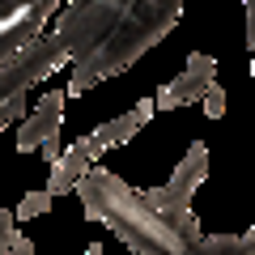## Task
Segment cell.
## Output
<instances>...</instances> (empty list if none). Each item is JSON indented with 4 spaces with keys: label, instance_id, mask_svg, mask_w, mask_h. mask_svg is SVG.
I'll return each instance as SVG.
<instances>
[{
    "label": "cell",
    "instance_id": "13",
    "mask_svg": "<svg viewBox=\"0 0 255 255\" xmlns=\"http://www.w3.org/2000/svg\"><path fill=\"white\" fill-rule=\"evenodd\" d=\"M4 255H34V243H30L26 234H13V243H9V251Z\"/></svg>",
    "mask_w": 255,
    "mask_h": 255
},
{
    "label": "cell",
    "instance_id": "15",
    "mask_svg": "<svg viewBox=\"0 0 255 255\" xmlns=\"http://www.w3.org/2000/svg\"><path fill=\"white\" fill-rule=\"evenodd\" d=\"M251 81H255V55H251Z\"/></svg>",
    "mask_w": 255,
    "mask_h": 255
},
{
    "label": "cell",
    "instance_id": "2",
    "mask_svg": "<svg viewBox=\"0 0 255 255\" xmlns=\"http://www.w3.org/2000/svg\"><path fill=\"white\" fill-rule=\"evenodd\" d=\"M77 196L85 217L107 226L132 255H255V230L247 234H204L191 209L149 204L140 187H128L119 174L94 166Z\"/></svg>",
    "mask_w": 255,
    "mask_h": 255
},
{
    "label": "cell",
    "instance_id": "5",
    "mask_svg": "<svg viewBox=\"0 0 255 255\" xmlns=\"http://www.w3.org/2000/svg\"><path fill=\"white\" fill-rule=\"evenodd\" d=\"M98 157H102V153L90 145V136H81L77 145H68V149L60 153V162H51L47 191H51V196H68V191H77V183L94 170V162H98Z\"/></svg>",
    "mask_w": 255,
    "mask_h": 255
},
{
    "label": "cell",
    "instance_id": "12",
    "mask_svg": "<svg viewBox=\"0 0 255 255\" xmlns=\"http://www.w3.org/2000/svg\"><path fill=\"white\" fill-rule=\"evenodd\" d=\"M243 13H247V47L255 55V0H243Z\"/></svg>",
    "mask_w": 255,
    "mask_h": 255
},
{
    "label": "cell",
    "instance_id": "4",
    "mask_svg": "<svg viewBox=\"0 0 255 255\" xmlns=\"http://www.w3.org/2000/svg\"><path fill=\"white\" fill-rule=\"evenodd\" d=\"M213 81H217V60H213L209 51H191L187 68H183L174 81H166L153 102H157V111H179V107H187V102H200Z\"/></svg>",
    "mask_w": 255,
    "mask_h": 255
},
{
    "label": "cell",
    "instance_id": "8",
    "mask_svg": "<svg viewBox=\"0 0 255 255\" xmlns=\"http://www.w3.org/2000/svg\"><path fill=\"white\" fill-rule=\"evenodd\" d=\"M51 200H55V196H51V191H26V196H21V204H17V213H13V217H17V221H30V217H43V213L47 209H51Z\"/></svg>",
    "mask_w": 255,
    "mask_h": 255
},
{
    "label": "cell",
    "instance_id": "16",
    "mask_svg": "<svg viewBox=\"0 0 255 255\" xmlns=\"http://www.w3.org/2000/svg\"><path fill=\"white\" fill-rule=\"evenodd\" d=\"M9 34H13V30H9Z\"/></svg>",
    "mask_w": 255,
    "mask_h": 255
},
{
    "label": "cell",
    "instance_id": "7",
    "mask_svg": "<svg viewBox=\"0 0 255 255\" xmlns=\"http://www.w3.org/2000/svg\"><path fill=\"white\" fill-rule=\"evenodd\" d=\"M153 111H157V102L153 98H140L136 107L128 111V115H119V119H107L102 128H94L90 132V145L98 149V153H107V149H115V145H124L128 136H136L140 128L153 119Z\"/></svg>",
    "mask_w": 255,
    "mask_h": 255
},
{
    "label": "cell",
    "instance_id": "6",
    "mask_svg": "<svg viewBox=\"0 0 255 255\" xmlns=\"http://www.w3.org/2000/svg\"><path fill=\"white\" fill-rule=\"evenodd\" d=\"M64 0H0V34L9 30H30V34H43L47 21L60 13Z\"/></svg>",
    "mask_w": 255,
    "mask_h": 255
},
{
    "label": "cell",
    "instance_id": "10",
    "mask_svg": "<svg viewBox=\"0 0 255 255\" xmlns=\"http://www.w3.org/2000/svg\"><path fill=\"white\" fill-rule=\"evenodd\" d=\"M30 38H38V34H30V30H13V34H0V64L9 60L13 51H21Z\"/></svg>",
    "mask_w": 255,
    "mask_h": 255
},
{
    "label": "cell",
    "instance_id": "3",
    "mask_svg": "<svg viewBox=\"0 0 255 255\" xmlns=\"http://www.w3.org/2000/svg\"><path fill=\"white\" fill-rule=\"evenodd\" d=\"M64 102H68V94H43V98L34 102V111L26 115V124H21L17 132V153H43L47 162H60V124H64Z\"/></svg>",
    "mask_w": 255,
    "mask_h": 255
},
{
    "label": "cell",
    "instance_id": "1",
    "mask_svg": "<svg viewBox=\"0 0 255 255\" xmlns=\"http://www.w3.org/2000/svg\"><path fill=\"white\" fill-rule=\"evenodd\" d=\"M183 17V0H64L51 34L73 60L68 98L128 73Z\"/></svg>",
    "mask_w": 255,
    "mask_h": 255
},
{
    "label": "cell",
    "instance_id": "11",
    "mask_svg": "<svg viewBox=\"0 0 255 255\" xmlns=\"http://www.w3.org/2000/svg\"><path fill=\"white\" fill-rule=\"evenodd\" d=\"M13 234H17V217H13L9 209H0V255L9 251V243H13Z\"/></svg>",
    "mask_w": 255,
    "mask_h": 255
},
{
    "label": "cell",
    "instance_id": "14",
    "mask_svg": "<svg viewBox=\"0 0 255 255\" xmlns=\"http://www.w3.org/2000/svg\"><path fill=\"white\" fill-rule=\"evenodd\" d=\"M85 255H102V247H98V243H90V251H85Z\"/></svg>",
    "mask_w": 255,
    "mask_h": 255
},
{
    "label": "cell",
    "instance_id": "9",
    "mask_svg": "<svg viewBox=\"0 0 255 255\" xmlns=\"http://www.w3.org/2000/svg\"><path fill=\"white\" fill-rule=\"evenodd\" d=\"M200 102H204V115H209V119H221V115H226V107H230V98H226V90H221L217 81L209 85V94H204Z\"/></svg>",
    "mask_w": 255,
    "mask_h": 255
}]
</instances>
